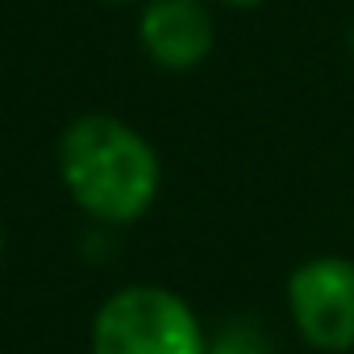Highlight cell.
I'll list each match as a JSON object with an SVG mask.
<instances>
[{"mask_svg": "<svg viewBox=\"0 0 354 354\" xmlns=\"http://www.w3.org/2000/svg\"><path fill=\"white\" fill-rule=\"evenodd\" d=\"M55 167L71 205L104 225L142 221L162 188L150 138L113 113H84L67 121L55 146Z\"/></svg>", "mask_w": 354, "mask_h": 354, "instance_id": "cell-1", "label": "cell"}, {"mask_svg": "<svg viewBox=\"0 0 354 354\" xmlns=\"http://www.w3.org/2000/svg\"><path fill=\"white\" fill-rule=\"evenodd\" d=\"M92 354H205L209 329L196 308L162 283L117 288L92 317Z\"/></svg>", "mask_w": 354, "mask_h": 354, "instance_id": "cell-2", "label": "cell"}, {"mask_svg": "<svg viewBox=\"0 0 354 354\" xmlns=\"http://www.w3.org/2000/svg\"><path fill=\"white\" fill-rule=\"evenodd\" d=\"M288 317L317 354L354 350V263L342 254H313L288 279Z\"/></svg>", "mask_w": 354, "mask_h": 354, "instance_id": "cell-3", "label": "cell"}, {"mask_svg": "<svg viewBox=\"0 0 354 354\" xmlns=\"http://www.w3.org/2000/svg\"><path fill=\"white\" fill-rule=\"evenodd\" d=\"M138 46L162 71H196L217 46L209 0H146L138 13Z\"/></svg>", "mask_w": 354, "mask_h": 354, "instance_id": "cell-4", "label": "cell"}, {"mask_svg": "<svg viewBox=\"0 0 354 354\" xmlns=\"http://www.w3.org/2000/svg\"><path fill=\"white\" fill-rule=\"evenodd\" d=\"M205 354H275V346L254 317H230L217 333H209Z\"/></svg>", "mask_w": 354, "mask_h": 354, "instance_id": "cell-5", "label": "cell"}, {"mask_svg": "<svg viewBox=\"0 0 354 354\" xmlns=\"http://www.w3.org/2000/svg\"><path fill=\"white\" fill-rule=\"evenodd\" d=\"M217 5H225V9H254V5H263V0H217Z\"/></svg>", "mask_w": 354, "mask_h": 354, "instance_id": "cell-6", "label": "cell"}, {"mask_svg": "<svg viewBox=\"0 0 354 354\" xmlns=\"http://www.w3.org/2000/svg\"><path fill=\"white\" fill-rule=\"evenodd\" d=\"M350 55H354V21H350Z\"/></svg>", "mask_w": 354, "mask_h": 354, "instance_id": "cell-7", "label": "cell"}, {"mask_svg": "<svg viewBox=\"0 0 354 354\" xmlns=\"http://www.w3.org/2000/svg\"><path fill=\"white\" fill-rule=\"evenodd\" d=\"M0 254H5V230H0Z\"/></svg>", "mask_w": 354, "mask_h": 354, "instance_id": "cell-8", "label": "cell"}, {"mask_svg": "<svg viewBox=\"0 0 354 354\" xmlns=\"http://www.w3.org/2000/svg\"><path fill=\"white\" fill-rule=\"evenodd\" d=\"M109 5H129V0H109Z\"/></svg>", "mask_w": 354, "mask_h": 354, "instance_id": "cell-9", "label": "cell"}]
</instances>
